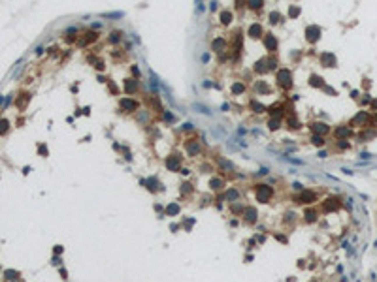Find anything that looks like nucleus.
Wrapping results in <instances>:
<instances>
[{
    "label": "nucleus",
    "instance_id": "obj_1",
    "mask_svg": "<svg viewBox=\"0 0 377 282\" xmlns=\"http://www.w3.org/2000/svg\"><path fill=\"white\" fill-rule=\"evenodd\" d=\"M275 85L283 90H290L292 87V71L290 68H279L275 73Z\"/></svg>",
    "mask_w": 377,
    "mask_h": 282
},
{
    "label": "nucleus",
    "instance_id": "obj_2",
    "mask_svg": "<svg viewBox=\"0 0 377 282\" xmlns=\"http://www.w3.org/2000/svg\"><path fill=\"white\" fill-rule=\"evenodd\" d=\"M255 186H256V201L270 203L272 196H274V188L270 184H255Z\"/></svg>",
    "mask_w": 377,
    "mask_h": 282
},
{
    "label": "nucleus",
    "instance_id": "obj_3",
    "mask_svg": "<svg viewBox=\"0 0 377 282\" xmlns=\"http://www.w3.org/2000/svg\"><path fill=\"white\" fill-rule=\"evenodd\" d=\"M119 107H121L125 113H136V111L140 109V102L134 100V98H130V96H125V98L119 100Z\"/></svg>",
    "mask_w": 377,
    "mask_h": 282
},
{
    "label": "nucleus",
    "instance_id": "obj_4",
    "mask_svg": "<svg viewBox=\"0 0 377 282\" xmlns=\"http://www.w3.org/2000/svg\"><path fill=\"white\" fill-rule=\"evenodd\" d=\"M304 34H306V39L309 43H317L320 39V34H323V30H320V26L317 25H307L306 30H304Z\"/></svg>",
    "mask_w": 377,
    "mask_h": 282
},
{
    "label": "nucleus",
    "instance_id": "obj_5",
    "mask_svg": "<svg viewBox=\"0 0 377 282\" xmlns=\"http://www.w3.org/2000/svg\"><path fill=\"white\" fill-rule=\"evenodd\" d=\"M185 150H187V154L191 158H194V156H198V154L202 152V145H200L198 139H187L185 141Z\"/></svg>",
    "mask_w": 377,
    "mask_h": 282
},
{
    "label": "nucleus",
    "instance_id": "obj_6",
    "mask_svg": "<svg viewBox=\"0 0 377 282\" xmlns=\"http://www.w3.org/2000/svg\"><path fill=\"white\" fill-rule=\"evenodd\" d=\"M319 60H320V64H323L324 68H336V66H338V58H336V55L330 53V51H324V53H320Z\"/></svg>",
    "mask_w": 377,
    "mask_h": 282
},
{
    "label": "nucleus",
    "instance_id": "obj_7",
    "mask_svg": "<svg viewBox=\"0 0 377 282\" xmlns=\"http://www.w3.org/2000/svg\"><path fill=\"white\" fill-rule=\"evenodd\" d=\"M368 122H370V113H368V111H358V113L351 118L349 126H362V128H364Z\"/></svg>",
    "mask_w": 377,
    "mask_h": 282
},
{
    "label": "nucleus",
    "instance_id": "obj_8",
    "mask_svg": "<svg viewBox=\"0 0 377 282\" xmlns=\"http://www.w3.org/2000/svg\"><path fill=\"white\" fill-rule=\"evenodd\" d=\"M317 201V194L313 190H302L298 197H296V203H302V205H311Z\"/></svg>",
    "mask_w": 377,
    "mask_h": 282
},
{
    "label": "nucleus",
    "instance_id": "obj_9",
    "mask_svg": "<svg viewBox=\"0 0 377 282\" xmlns=\"http://www.w3.org/2000/svg\"><path fill=\"white\" fill-rule=\"evenodd\" d=\"M262 43H264V47H266V51H268L270 55H274L275 51H277V45H279L277 38H275L274 34H264V38H262Z\"/></svg>",
    "mask_w": 377,
    "mask_h": 282
},
{
    "label": "nucleus",
    "instance_id": "obj_10",
    "mask_svg": "<svg viewBox=\"0 0 377 282\" xmlns=\"http://www.w3.org/2000/svg\"><path fill=\"white\" fill-rule=\"evenodd\" d=\"M123 90H125L126 96H132V94H136L140 90V85H138V79L134 77H128L123 81Z\"/></svg>",
    "mask_w": 377,
    "mask_h": 282
},
{
    "label": "nucleus",
    "instance_id": "obj_11",
    "mask_svg": "<svg viewBox=\"0 0 377 282\" xmlns=\"http://www.w3.org/2000/svg\"><path fill=\"white\" fill-rule=\"evenodd\" d=\"M247 36H249L251 39H260L264 38V28L260 23H251L249 28H247Z\"/></svg>",
    "mask_w": 377,
    "mask_h": 282
},
{
    "label": "nucleus",
    "instance_id": "obj_12",
    "mask_svg": "<svg viewBox=\"0 0 377 282\" xmlns=\"http://www.w3.org/2000/svg\"><path fill=\"white\" fill-rule=\"evenodd\" d=\"M243 220L247 222V224H255L256 218H258V211H256V207H253V205H245V209H243Z\"/></svg>",
    "mask_w": 377,
    "mask_h": 282
},
{
    "label": "nucleus",
    "instance_id": "obj_13",
    "mask_svg": "<svg viewBox=\"0 0 377 282\" xmlns=\"http://www.w3.org/2000/svg\"><path fill=\"white\" fill-rule=\"evenodd\" d=\"M309 128H311V132H313V134H317V136H326V134L330 132V126H328L326 122H320V121L311 122Z\"/></svg>",
    "mask_w": 377,
    "mask_h": 282
},
{
    "label": "nucleus",
    "instance_id": "obj_14",
    "mask_svg": "<svg viewBox=\"0 0 377 282\" xmlns=\"http://www.w3.org/2000/svg\"><path fill=\"white\" fill-rule=\"evenodd\" d=\"M339 209V201L336 200V197H328L326 201H323V205H320V211L323 213H334Z\"/></svg>",
    "mask_w": 377,
    "mask_h": 282
},
{
    "label": "nucleus",
    "instance_id": "obj_15",
    "mask_svg": "<svg viewBox=\"0 0 377 282\" xmlns=\"http://www.w3.org/2000/svg\"><path fill=\"white\" fill-rule=\"evenodd\" d=\"M166 168L170 169V171H179V169H181V156H177V154L168 156L166 158Z\"/></svg>",
    "mask_w": 377,
    "mask_h": 282
},
{
    "label": "nucleus",
    "instance_id": "obj_16",
    "mask_svg": "<svg viewBox=\"0 0 377 282\" xmlns=\"http://www.w3.org/2000/svg\"><path fill=\"white\" fill-rule=\"evenodd\" d=\"M226 49H228V42L224 38H215L211 42V51L213 53H224Z\"/></svg>",
    "mask_w": 377,
    "mask_h": 282
},
{
    "label": "nucleus",
    "instance_id": "obj_17",
    "mask_svg": "<svg viewBox=\"0 0 377 282\" xmlns=\"http://www.w3.org/2000/svg\"><path fill=\"white\" fill-rule=\"evenodd\" d=\"M334 136L338 137V139H347V137L353 136V130H351V126H338V128L334 130Z\"/></svg>",
    "mask_w": 377,
    "mask_h": 282
},
{
    "label": "nucleus",
    "instance_id": "obj_18",
    "mask_svg": "<svg viewBox=\"0 0 377 282\" xmlns=\"http://www.w3.org/2000/svg\"><path fill=\"white\" fill-rule=\"evenodd\" d=\"M266 111H268V115H270L272 118H281L283 115H285V107H283V105H279V104L270 105Z\"/></svg>",
    "mask_w": 377,
    "mask_h": 282
},
{
    "label": "nucleus",
    "instance_id": "obj_19",
    "mask_svg": "<svg viewBox=\"0 0 377 282\" xmlns=\"http://www.w3.org/2000/svg\"><path fill=\"white\" fill-rule=\"evenodd\" d=\"M98 39V32H87V34H83V38L81 39H77V45H81V47H85V45H89V43H93V42H96Z\"/></svg>",
    "mask_w": 377,
    "mask_h": 282
},
{
    "label": "nucleus",
    "instance_id": "obj_20",
    "mask_svg": "<svg viewBox=\"0 0 377 282\" xmlns=\"http://www.w3.org/2000/svg\"><path fill=\"white\" fill-rule=\"evenodd\" d=\"M217 166H219V169L221 171H226V173H230V171H234V164H232L230 160H226V158H223V156H219L217 158Z\"/></svg>",
    "mask_w": 377,
    "mask_h": 282
},
{
    "label": "nucleus",
    "instance_id": "obj_21",
    "mask_svg": "<svg viewBox=\"0 0 377 282\" xmlns=\"http://www.w3.org/2000/svg\"><path fill=\"white\" fill-rule=\"evenodd\" d=\"M253 71H255L256 75H264L268 71V66H266V58H260V60L255 62V66H253Z\"/></svg>",
    "mask_w": 377,
    "mask_h": 282
},
{
    "label": "nucleus",
    "instance_id": "obj_22",
    "mask_svg": "<svg viewBox=\"0 0 377 282\" xmlns=\"http://www.w3.org/2000/svg\"><path fill=\"white\" fill-rule=\"evenodd\" d=\"M245 90H247V87H245V83H243V81H236L234 85L230 87V92L234 94V96H239V94H245Z\"/></svg>",
    "mask_w": 377,
    "mask_h": 282
},
{
    "label": "nucleus",
    "instance_id": "obj_23",
    "mask_svg": "<svg viewBox=\"0 0 377 282\" xmlns=\"http://www.w3.org/2000/svg\"><path fill=\"white\" fill-rule=\"evenodd\" d=\"M309 85L313 87V89H324V79L320 77V75H317V73H311L309 75Z\"/></svg>",
    "mask_w": 377,
    "mask_h": 282
},
{
    "label": "nucleus",
    "instance_id": "obj_24",
    "mask_svg": "<svg viewBox=\"0 0 377 282\" xmlns=\"http://www.w3.org/2000/svg\"><path fill=\"white\" fill-rule=\"evenodd\" d=\"M255 92H258V94H268V92H272V89H270V85H268L266 81H256L255 83Z\"/></svg>",
    "mask_w": 377,
    "mask_h": 282
},
{
    "label": "nucleus",
    "instance_id": "obj_25",
    "mask_svg": "<svg viewBox=\"0 0 377 282\" xmlns=\"http://www.w3.org/2000/svg\"><path fill=\"white\" fill-rule=\"evenodd\" d=\"M249 107H251L253 113H258V115H260V113H266V109H268V107L264 105V104H260L258 100H251V102H249Z\"/></svg>",
    "mask_w": 377,
    "mask_h": 282
},
{
    "label": "nucleus",
    "instance_id": "obj_26",
    "mask_svg": "<svg viewBox=\"0 0 377 282\" xmlns=\"http://www.w3.org/2000/svg\"><path fill=\"white\" fill-rule=\"evenodd\" d=\"M121 39H123V32H121V30H111L110 36H108V43H111V45H117Z\"/></svg>",
    "mask_w": 377,
    "mask_h": 282
},
{
    "label": "nucleus",
    "instance_id": "obj_27",
    "mask_svg": "<svg viewBox=\"0 0 377 282\" xmlns=\"http://www.w3.org/2000/svg\"><path fill=\"white\" fill-rule=\"evenodd\" d=\"M317 216H319V213H317L315 209H311V207L304 211V220H306L307 224H313V222L317 220Z\"/></svg>",
    "mask_w": 377,
    "mask_h": 282
},
{
    "label": "nucleus",
    "instance_id": "obj_28",
    "mask_svg": "<svg viewBox=\"0 0 377 282\" xmlns=\"http://www.w3.org/2000/svg\"><path fill=\"white\" fill-rule=\"evenodd\" d=\"M209 188L213 190V192H221V190L224 188V181H223V179H219V177H213L209 181Z\"/></svg>",
    "mask_w": 377,
    "mask_h": 282
},
{
    "label": "nucleus",
    "instance_id": "obj_29",
    "mask_svg": "<svg viewBox=\"0 0 377 282\" xmlns=\"http://www.w3.org/2000/svg\"><path fill=\"white\" fill-rule=\"evenodd\" d=\"M219 19H221V23H223L224 26H228L232 21H234V13H232L230 10H224V11H221V17Z\"/></svg>",
    "mask_w": 377,
    "mask_h": 282
},
{
    "label": "nucleus",
    "instance_id": "obj_30",
    "mask_svg": "<svg viewBox=\"0 0 377 282\" xmlns=\"http://www.w3.org/2000/svg\"><path fill=\"white\" fill-rule=\"evenodd\" d=\"M266 66H268V71H275V70H279L277 57H275V55H270V57L266 58Z\"/></svg>",
    "mask_w": 377,
    "mask_h": 282
},
{
    "label": "nucleus",
    "instance_id": "obj_31",
    "mask_svg": "<svg viewBox=\"0 0 377 282\" xmlns=\"http://www.w3.org/2000/svg\"><path fill=\"white\" fill-rule=\"evenodd\" d=\"M140 182H142V184H145L149 192H157V184H158V182H157V179H155V177H149V179H142V181H140Z\"/></svg>",
    "mask_w": 377,
    "mask_h": 282
},
{
    "label": "nucleus",
    "instance_id": "obj_32",
    "mask_svg": "<svg viewBox=\"0 0 377 282\" xmlns=\"http://www.w3.org/2000/svg\"><path fill=\"white\" fill-rule=\"evenodd\" d=\"M287 124H288L287 126L288 130H300V128H302V124H300V121L296 118V115H290V117L287 118Z\"/></svg>",
    "mask_w": 377,
    "mask_h": 282
},
{
    "label": "nucleus",
    "instance_id": "obj_33",
    "mask_svg": "<svg viewBox=\"0 0 377 282\" xmlns=\"http://www.w3.org/2000/svg\"><path fill=\"white\" fill-rule=\"evenodd\" d=\"M238 197H239V192H238L236 188H228V190H226V194H224V200L230 201V203H234V201L238 200Z\"/></svg>",
    "mask_w": 377,
    "mask_h": 282
},
{
    "label": "nucleus",
    "instance_id": "obj_34",
    "mask_svg": "<svg viewBox=\"0 0 377 282\" xmlns=\"http://www.w3.org/2000/svg\"><path fill=\"white\" fill-rule=\"evenodd\" d=\"M247 8H249V10L258 11V10H262V8H264V0H247Z\"/></svg>",
    "mask_w": 377,
    "mask_h": 282
},
{
    "label": "nucleus",
    "instance_id": "obj_35",
    "mask_svg": "<svg viewBox=\"0 0 377 282\" xmlns=\"http://www.w3.org/2000/svg\"><path fill=\"white\" fill-rule=\"evenodd\" d=\"M179 211H181V207H179L177 203H170L166 207V214H168V216H177Z\"/></svg>",
    "mask_w": 377,
    "mask_h": 282
},
{
    "label": "nucleus",
    "instance_id": "obj_36",
    "mask_svg": "<svg viewBox=\"0 0 377 282\" xmlns=\"http://www.w3.org/2000/svg\"><path fill=\"white\" fill-rule=\"evenodd\" d=\"M268 128H270L272 132H277V130L281 128V118H272L270 117V121H268Z\"/></svg>",
    "mask_w": 377,
    "mask_h": 282
},
{
    "label": "nucleus",
    "instance_id": "obj_37",
    "mask_svg": "<svg viewBox=\"0 0 377 282\" xmlns=\"http://www.w3.org/2000/svg\"><path fill=\"white\" fill-rule=\"evenodd\" d=\"M268 19H270V25H279L281 23V13L279 11H270Z\"/></svg>",
    "mask_w": 377,
    "mask_h": 282
},
{
    "label": "nucleus",
    "instance_id": "obj_38",
    "mask_svg": "<svg viewBox=\"0 0 377 282\" xmlns=\"http://www.w3.org/2000/svg\"><path fill=\"white\" fill-rule=\"evenodd\" d=\"M300 13H302V10H300V6H288V17L290 19H296V17H300Z\"/></svg>",
    "mask_w": 377,
    "mask_h": 282
},
{
    "label": "nucleus",
    "instance_id": "obj_39",
    "mask_svg": "<svg viewBox=\"0 0 377 282\" xmlns=\"http://www.w3.org/2000/svg\"><path fill=\"white\" fill-rule=\"evenodd\" d=\"M311 143L317 145V147H324L326 139H324V136H317V134H313V136H311Z\"/></svg>",
    "mask_w": 377,
    "mask_h": 282
},
{
    "label": "nucleus",
    "instance_id": "obj_40",
    "mask_svg": "<svg viewBox=\"0 0 377 282\" xmlns=\"http://www.w3.org/2000/svg\"><path fill=\"white\" fill-rule=\"evenodd\" d=\"M102 17L104 19H121V17H125V13L123 11H110V13H102Z\"/></svg>",
    "mask_w": 377,
    "mask_h": 282
},
{
    "label": "nucleus",
    "instance_id": "obj_41",
    "mask_svg": "<svg viewBox=\"0 0 377 282\" xmlns=\"http://www.w3.org/2000/svg\"><path fill=\"white\" fill-rule=\"evenodd\" d=\"M230 209H232V213H234V214H239V213H243V209H245V205H242V203H234V205H232Z\"/></svg>",
    "mask_w": 377,
    "mask_h": 282
},
{
    "label": "nucleus",
    "instance_id": "obj_42",
    "mask_svg": "<svg viewBox=\"0 0 377 282\" xmlns=\"http://www.w3.org/2000/svg\"><path fill=\"white\" fill-rule=\"evenodd\" d=\"M162 117H164V121H166V122H174L175 121V115L170 113V111H162Z\"/></svg>",
    "mask_w": 377,
    "mask_h": 282
},
{
    "label": "nucleus",
    "instance_id": "obj_43",
    "mask_svg": "<svg viewBox=\"0 0 377 282\" xmlns=\"http://www.w3.org/2000/svg\"><path fill=\"white\" fill-rule=\"evenodd\" d=\"M192 107H194V109H198V113H204V115H209V113H211V111H209V109H207V107H206V105H200V104H194V105H192Z\"/></svg>",
    "mask_w": 377,
    "mask_h": 282
},
{
    "label": "nucleus",
    "instance_id": "obj_44",
    "mask_svg": "<svg viewBox=\"0 0 377 282\" xmlns=\"http://www.w3.org/2000/svg\"><path fill=\"white\" fill-rule=\"evenodd\" d=\"M130 71H132V77H134V79H140V75H142V71H140V68H138V66H136V64H132Z\"/></svg>",
    "mask_w": 377,
    "mask_h": 282
},
{
    "label": "nucleus",
    "instance_id": "obj_45",
    "mask_svg": "<svg viewBox=\"0 0 377 282\" xmlns=\"http://www.w3.org/2000/svg\"><path fill=\"white\" fill-rule=\"evenodd\" d=\"M336 145H338V149L345 150V149H349V147H351V143H347V139H339L338 143H336Z\"/></svg>",
    "mask_w": 377,
    "mask_h": 282
},
{
    "label": "nucleus",
    "instance_id": "obj_46",
    "mask_svg": "<svg viewBox=\"0 0 377 282\" xmlns=\"http://www.w3.org/2000/svg\"><path fill=\"white\" fill-rule=\"evenodd\" d=\"M181 192H183V194H191V192H192V184L183 182V184H181Z\"/></svg>",
    "mask_w": 377,
    "mask_h": 282
},
{
    "label": "nucleus",
    "instance_id": "obj_47",
    "mask_svg": "<svg viewBox=\"0 0 377 282\" xmlns=\"http://www.w3.org/2000/svg\"><path fill=\"white\" fill-rule=\"evenodd\" d=\"M294 218H296V214L292 213V211L285 213V222H294Z\"/></svg>",
    "mask_w": 377,
    "mask_h": 282
},
{
    "label": "nucleus",
    "instance_id": "obj_48",
    "mask_svg": "<svg viewBox=\"0 0 377 282\" xmlns=\"http://www.w3.org/2000/svg\"><path fill=\"white\" fill-rule=\"evenodd\" d=\"M324 92L332 94V96H338V90H334V89H332V87H326V85H324Z\"/></svg>",
    "mask_w": 377,
    "mask_h": 282
},
{
    "label": "nucleus",
    "instance_id": "obj_49",
    "mask_svg": "<svg viewBox=\"0 0 377 282\" xmlns=\"http://www.w3.org/2000/svg\"><path fill=\"white\" fill-rule=\"evenodd\" d=\"M8 130V121H0V134H4Z\"/></svg>",
    "mask_w": 377,
    "mask_h": 282
},
{
    "label": "nucleus",
    "instance_id": "obj_50",
    "mask_svg": "<svg viewBox=\"0 0 377 282\" xmlns=\"http://www.w3.org/2000/svg\"><path fill=\"white\" fill-rule=\"evenodd\" d=\"M368 104H371V98H370V94H364V98H362V105H368Z\"/></svg>",
    "mask_w": 377,
    "mask_h": 282
},
{
    "label": "nucleus",
    "instance_id": "obj_51",
    "mask_svg": "<svg viewBox=\"0 0 377 282\" xmlns=\"http://www.w3.org/2000/svg\"><path fill=\"white\" fill-rule=\"evenodd\" d=\"M360 158H362V160H370L371 154H370V152H362V154H360Z\"/></svg>",
    "mask_w": 377,
    "mask_h": 282
},
{
    "label": "nucleus",
    "instance_id": "obj_52",
    "mask_svg": "<svg viewBox=\"0 0 377 282\" xmlns=\"http://www.w3.org/2000/svg\"><path fill=\"white\" fill-rule=\"evenodd\" d=\"M183 130H187V132H191V130H192V124H191V122H185V124H183Z\"/></svg>",
    "mask_w": 377,
    "mask_h": 282
},
{
    "label": "nucleus",
    "instance_id": "obj_53",
    "mask_svg": "<svg viewBox=\"0 0 377 282\" xmlns=\"http://www.w3.org/2000/svg\"><path fill=\"white\" fill-rule=\"evenodd\" d=\"M179 173H181V175H188L191 169H188V168H181V169H179Z\"/></svg>",
    "mask_w": 377,
    "mask_h": 282
},
{
    "label": "nucleus",
    "instance_id": "obj_54",
    "mask_svg": "<svg viewBox=\"0 0 377 282\" xmlns=\"http://www.w3.org/2000/svg\"><path fill=\"white\" fill-rule=\"evenodd\" d=\"M100 26H102V25H100V23H91V28H93V30H98Z\"/></svg>",
    "mask_w": 377,
    "mask_h": 282
},
{
    "label": "nucleus",
    "instance_id": "obj_55",
    "mask_svg": "<svg viewBox=\"0 0 377 282\" xmlns=\"http://www.w3.org/2000/svg\"><path fill=\"white\" fill-rule=\"evenodd\" d=\"M258 175H268V168H260L258 169Z\"/></svg>",
    "mask_w": 377,
    "mask_h": 282
},
{
    "label": "nucleus",
    "instance_id": "obj_56",
    "mask_svg": "<svg viewBox=\"0 0 377 282\" xmlns=\"http://www.w3.org/2000/svg\"><path fill=\"white\" fill-rule=\"evenodd\" d=\"M275 239L281 241V243H287V237H285V235H275Z\"/></svg>",
    "mask_w": 377,
    "mask_h": 282
},
{
    "label": "nucleus",
    "instance_id": "obj_57",
    "mask_svg": "<svg viewBox=\"0 0 377 282\" xmlns=\"http://www.w3.org/2000/svg\"><path fill=\"white\" fill-rule=\"evenodd\" d=\"M209 10H211V11H215V10H217V2H215V0L209 4Z\"/></svg>",
    "mask_w": 377,
    "mask_h": 282
},
{
    "label": "nucleus",
    "instance_id": "obj_58",
    "mask_svg": "<svg viewBox=\"0 0 377 282\" xmlns=\"http://www.w3.org/2000/svg\"><path fill=\"white\" fill-rule=\"evenodd\" d=\"M371 111H377V100H371Z\"/></svg>",
    "mask_w": 377,
    "mask_h": 282
},
{
    "label": "nucleus",
    "instance_id": "obj_59",
    "mask_svg": "<svg viewBox=\"0 0 377 282\" xmlns=\"http://www.w3.org/2000/svg\"><path fill=\"white\" fill-rule=\"evenodd\" d=\"M319 158H326V150H319V154H317Z\"/></svg>",
    "mask_w": 377,
    "mask_h": 282
},
{
    "label": "nucleus",
    "instance_id": "obj_60",
    "mask_svg": "<svg viewBox=\"0 0 377 282\" xmlns=\"http://www.w3.org/2000/svg\"><path fill=\"white\" fill-rule=\"evenodd\" d=\"M292 188H294V190H302V184H300V182H294V184H292Z\"/></svg>",
    "mask_w": 377,
    "mask_h": 282
},
{
    "label": "nucleus",
    "instance_id": "obj_61",
    "mask_svg": "<svg viewBox=\"0 0 377 282\" xmlns=\"http://www.w3.org/2000/svg\"><path fill=\"white\" fill-rule=\"evenodd\" d=\"M351 98H358V90H351Z\"/></svg>",
    "mask_w": 377,
    "mask_h": 282
},
{
    "label": "nucleus",
    "instance_id": "obj_62",
    "mask_svg": "<svg viewBox=\"0 0 377 282\" xmlns=\"http://www.w3.org/2000/svg\"><path fill=\"white\" fill-rule=\"evenodd\" d=\"M341 171H343V173H345V175H353V171H351V169H347V168H343V169H341Z\"/></svg>",
    "mask_w": 377,
    "mask_h": 282
},
{
    "label": "nucleus",
    "instance_id": "obj_63",
    "mask_svg": "<svg viewBox=\"0 0 377 282\" xmlns=\"http://www.w3.org/2000/svg\"><path fill=\"white\" fill-rule=\"evenodd\" d=\"M375 122H377V111H375Z\"/></svg>",
    "mask_w": 377,
    "mask_h": 282
}]
</instances>
